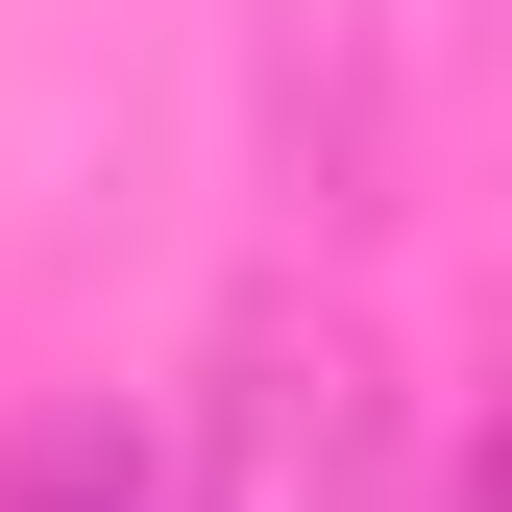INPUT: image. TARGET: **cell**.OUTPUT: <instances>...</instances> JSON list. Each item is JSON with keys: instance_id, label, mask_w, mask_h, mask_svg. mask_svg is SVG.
I'll use <instances>...</instances> for the list:
<instances>
[{"instance_id": "7a4b0ae2", "label": "cell", "mask_w": 512, "mask_h": 512, "mask_svg": "<svg viewBox=\"0 0 512 512\" xmlns=\"http://www.w3.org/2000/svg\"><path fill=\"white\" fill-rule=\"evenodd\" d=\"M0 512H171V464H147L122 415H49V439H25V488H0Z\"/></svg>"}, {"instance_id": "6da1fadb", "label": "cell", "mask_w": 512, "mask_h": 512, "mask_svg": "<svg viewBox=\"0 0 512 512\" xmlns=\"http://www.w3.org/2000/svg\"><path fill=\"white\" fill-rule=\"evenodd\" d=\"M171 512H366V415H342V366H317V391H293V366H244Z\"/></svg>"}]
</instances>
